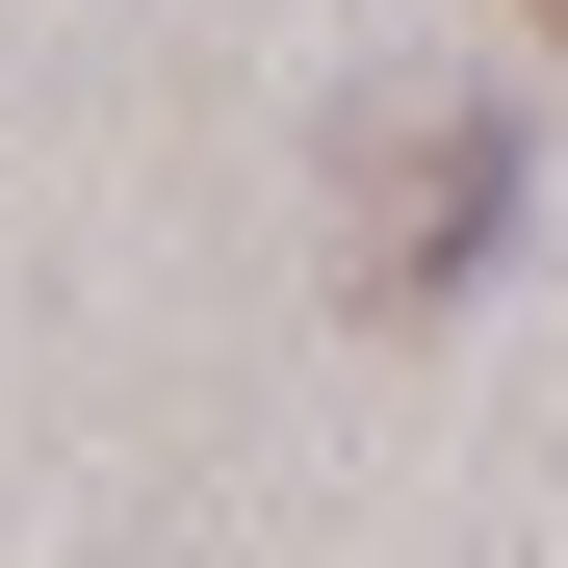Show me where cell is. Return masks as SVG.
I'll return each mask as SVG.
<instances>
[{"mask_svg": "<svg viewBox=\"0 0 568 568\" xmlns=\"http://www.w3.org/2000/svg\"><path fill=\"white\" fill-rule=\"evenodd\" d=\"M542 27H568V0H542Z\"/></svg>", "mask_w": 568, "mask_h": 568, "instance_id": "cell-2", "label": "cell"}, {"mask_svg": "<svg viewBox=\"0 0 568 568\" xmlns=\"http://www.w3.org/2000/svg\"><path fill=\"white\" fill-rule=\"evenodd\" d=\"M517 233V104L491 78H388V104L336 130V284L362 311H465Z\"/></svg>", "mask_w": 568, "mask_h": 568, "instance_id": "cell-1", "label": "cell"}]
</instances>
